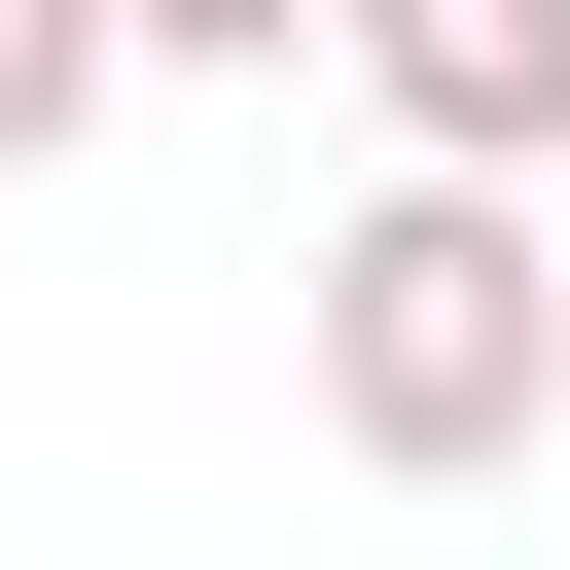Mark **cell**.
<instances>
[{
	"mask_svg": "<svg viewBox=\"0 0 570 570\" xmlns=\"http://www.w3.org/2000/svg\"><path fill=\"white\" fill-rule=\"evenodd\" d=\"M321 428H356L392 499L534 463V428H570V214H534V178H356V214H321Z\"/></svg>",
	"mask_w": 570,
	"mask_h": 570,
	"instance_id": "obj_1",
	"label": "cell"
},
{
	"mask_svg": "<svg viewBox=\"0 0 570 570\" xmlns=\"http://www.w3.org/2000/svg\"><path fill=\"white\" fill-rule=\"evenodd\" d=\"M392 178H570V0H356Z\"/></svg>",
	"mask_w": 570,
	"mask_h": 570,
	"instance_id": "obj_2",
	"label": "cell"
},
{
	"mask_svg": "<svg viewBox=\"0 0 570 570\" xmlns=\"http://www.w3.org/2000/svg\"><path fill=\"white\" fill-rule=\"evenodd\" d=\"M107 107H142V36H107V0H0V178H71Z\"/></svg>",
	"mask_w": 570,
	"mask_h": 570,
	"instance_id": "obj_3",
	"label": "cell"
},
{
	"mask_svg": "<svg viewBox=\"0 0 570 570\" xmlns=\"http://www.w3.org/2000/svg\"><path fill=\"white\" fill-rule=\"evenodd\" d=\"M142 71H285V36H356V0H107Z\"/></svg>",
	"mask_w": 570,
	"mask_h": 570,
	"instance_id": "obj_4",
	"label": "cell"
}]
</instances>
